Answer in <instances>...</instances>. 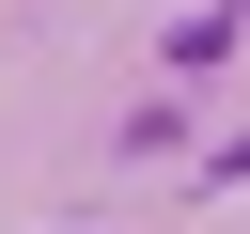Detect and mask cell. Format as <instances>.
Listing matches in <instances>:
<instances>
[{
    "mask_svg": "<svg viewBox=\"0 0 250 234\" xmlns=\"http://www.w3.org/2000/svg\"><path fill=\"white\" fill-rule=\"evenodd\" d=\"M219 172H250V140H234V156H219Z\"/></svg>",
    "mask_w": 250,
    "mask_h": 234,
    "instance_id": "1",
    "label": "cell"
}]
</instances>
